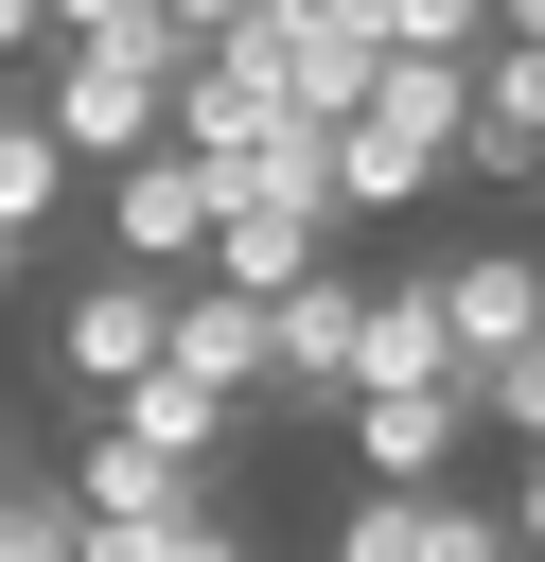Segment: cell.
I'll use <instances>...</instances> for the list:
<instances>
[{"instance_id":"obj_30","label":"cell","mask_w":545,"mask_h":562,"mask_svg":"<svg viewBox=\"0 0 545 562\" xmlns=\"http://www.w3.org/2000/svg\"><path fill=\"white\" fill-rule=\"evenodd\" d=\"M0 281H18V246H0Z\"/></svg>"},{"instance_id":"obj_2","label":"cell","mask_w":545,"mask_h":562,"mask_svg":"<svg viewBox=\"0 0 545 562\" xmlns=\"http://www.w3.org/2000/svg\"><path fill=\"white\" fill-rule=\"evenodd\" d=\"M176 70H193L176 18H158V35H53V53H35V123H53L88 176H123V158L176 140Z\"/></svg>"},{"instance_id":"obj_4","label":"cell","mask_w":545,"mask_h":562,"mask_svg":"<svg viewBox=\"0 0 545 562\" xmlns=\"http://www.w3.org/2000/svg\"><path fill=\"white\" fill-rule=\"evenodd\" d=\"M422 299H440V351H457V369H510V351L545 334V246H510V228H492V246H440Z\"/></svg>"},{"instance_id":"obj_17","label":"cell","mask_w":545,"mask_h":562,"mask_svg":"<svg viewBox=\"0 0 545 562\" xmlns=\"http://www.w3.org/2000/svg\"><path fill=\"white\" fill-rule=\"evenodd\" d=\"M88 562H264V544L193 492V509H158V527H88Z\"/></svg>"},{"instance_id":"obj_22","label":"cell","mask_w":545,"mask_h":562,"mask_svg":"<svg viewBox=\"0 0 545 562\" xmlns=\"http://www.w3.org/2000/svg\"><path fill=\"white\" fill-rule=\"evenodd\" d=\"M422 562H510V509H475V492H422Z\"/></svg>"},{"instance_id":"obj_21","label":"cell","mask_w":545,"mask_h":562,"mask_svg":"<svg viewBox=\"0 0 545 562\" xmlns=\"http://www.w3.org/2000/svg\"><path fill=\"white\" fill-rule=\"evenodd\" d=\"M475 422H492V439H527V457H545V334H527V351H510V369H475Z\"/></svg>"},{"instance_id":"obj_3","label":"cell","mask_w":545,"mask_h":562,"mask_svg":"<svg viewBox=\"0 0 545 562\" xmlns=\"http://www.w3.org/2000/svg\"><path fill=\"white\" fill-rule=\"evenodd\" d=\"M229 70H264L299 123H352L369 105V70H387V35H369V0H264L246 35H211Z\"/></svg>"},{"instance_id":"obj_16","label":"cell","mask_w":545,"mask_h":562,"mask_svg":"<svg viewBox=\"0 0 545 562\" xmlns=\"http://www.w3.org/2000/svg\"><path fill=\"white\" fill-rule=\"evenodd\" d=\"M70 176H88V158H70V140L35 123V88H18V123H0V246H35V228L70 211Z\"/></svg>"},{"instance_id":"obj_11","label":"cell","mask_w":545,"mask_h":562,"mask_svg":"<svg viewBox=\"0 0 545 562\" xmlns=\"http://www.w3.org/2000/svg\"><path fill=\"white\" fill-rule=\"evenodd\" d=\"M457 176H545V35H492L475 53V140Z\"/></svg>"},{"instance_id":"obj_7","label":"cell","mask_w":545,"mask_h":562,"mask_svg":"<svg viewBox=\"0 0 545 562\" xmlns=\"http://www.w3.org/2000/svg\"><path fill=\"white\" fill-rule=\"evenodd\" d=\"M158 334H176V281L105 263V281H70V316H53V369H70L88 404H123V386L158 369Z\"/></svg>"},{"instance_id":"obj_15","label":"cell","mask_w":545,"mask_h":562,"mask_svg":"<svg viewBox=\"0 0 545 562\" xmlns=\"http://www.w3.org/2000/svg\"><path fill=\"white\" fill-rule=\"evenodd\" d=\"M105 422H141V439H158V457H193V474H211V457H229V422H246V404H229V386H193V369H141V386H123V404H105Z\"/></svg>"},{"instance_id":"obj_20","label":"cell","mask_w":545,"mask_h":562,"mask_svg":"<svg viewBox=\"0 0 545 562\" xmlns=\"http://www.w3.org/2000/svg\"><path fill=\"white\" fill-rule=\"evenodd\" d=\"M334 562H422V492H352L334 509Z\"/></svg>"},{"instance_id":"obj_25","label":"cell","mask_w":545,"mask_h":562,"mask_svg":"<svg viewBox=\"0 0 545 562\" xmlns=\"http://www.w3.org/2000/svg\"><path fill=\"white\" fill-rule=\"evenodd\" d=\"M158 18H176V35H193V53H211V35H246V18H264V0H158Z\"/></svg>"},{"instance_id":"obj_14","label":"cell","mask_w":545,"mask_h":562,"mask_svg":"<svg viewBox=\"0 0 545 562\" xmlns=\"http://www.w3.org/2000/svg\"><path fill=\"white\" fill-rule=\"evenodd\" d=\"M334 263V228H281V211H211V263L193 281H246V299H281V281H316Z\"/></svg>"},{"instance_id":"obj_5","label":"cell","mask_w":545,"mask_h":562,"mask_svg":"<svg viewBox=\"0 0 545 562\" xmlns=\"http://www.w3.org/2000/svg\"><path fill=\"white\" fill-rule=\"evenodd\" d=\"M352 474L369 492H457V439H475V386H352L334 404Z\"/></svg>"},{"instance_id":"obj_9","label":"cell","mask_w":545,"mask_h":562,"mask_svg":"<svg viewBox=\"0 0 545 562\" xmlns=\"http://www.w3.org/2000/svg\"><path fill=\"white\" fill-rule=\"evenodd\" d=\"M158 369H193V386L264 404V386H281V316H264L246 281H176V334H158Z\"/></svg>"},{"instance_id":"obj_29","label":"cell","mask_w":545,"mask_h":562,"mask_svg":"<svg viewBox=\"0 0 545 562\" xmlns=\"http://www.w3.org/2000/svg\"><path fill=\"white\" fill-rule=\"evenodd\" d=\"M0 123H18V70H0Z\"/></svg>"},{"instance_id":"obj_8","label":"cell","mask_w":545,"mask_h":562,"mask_svg":"<svg viewBox=\"0 0 545 562\" xmlns=\"http://www.w3.org/2000/svg\"><path fill=\"white\" fill-rule=\"evenodd\" d=\"M105 246H123L141 281H193V263H211V176H193L176 140L123 158V176H105Z\"/></svg>"},{"instance_id":"obj_6","label":"cell","mask_w":545,"mask_h":562,"mask_svg":"<svg viewBox=\"0 0 545 562\" xmlns=\"http://www.w3.org/2000/svg\"><path fill=\"white\" fill-rule=\"evenodd\" d=\"M193 176H211V211H281V228H334V123H299V105H264L246 140H211Z\"/></svg>"},{"instance_id":"obj_26","label":"cell","mask_w":545,"mask_h":562,"mask_svg":"<svg viewBox=\"0 0 545 562\" xmlns=\"http://www.w3.org/2000/svg\"><path fill=\"white\" fill-rule=\"evenodd\" d=\"M18 53H53V18H35V0H0V70H18Z\"/></svg>"},{"instance_id":"obj_10","label":"cell","mask_w":545,"mask_h":562,"mask_svg":"<svg viewBox=\"0 0 545 562\" xmlns=\"http://www.w3.org/2000/svg\"><path fill=\"white\" fill-rule=\"evenodd\" d=\"M53 492H70L88 527H158V509H193L211 474H193V457H158L141 422H105V404H88V439H70V474H53Z\"/></svg>"},{"instance_id":"obj_18","label":"cell","mask_w":545,"mask_h":562,"mask_svg":"<svg viewBox=\"0 0 545 562\" xmlns=\"http://www.w3.org/2000/svg\"><path fill=\"white\" fill-rule=\"evenodd\" d=\"M0 562H88V509L53 474H0Z\"/></svg>"},{"instance_id":"obj_24","label":"cell","mask_w":545,"mask_h":562,"mask_svg":"<svg viewBox=\"0 0 545 562\" xmlns=\"http://www.w3.org/2000/svg\"><path fill=\"white\" fill-rule=\"evenodd\" d=\"M492 509H510V562H545V457H527V474H510Z\"/></svg>"},{"instance_id":"obj_13","label":"cell","mask_w":545,"mask_h":562,"mask_svg":"<svg viewBox=\"0 0 545 562\" xmlns=\"http://www.w3.org/2000/svg\"><path fill=\"white\" fill-rule=\"evenodd\" d=\"M352 386H475L457 351H440V299H422V263H387L369 281V334H352ZM334 386V404H352Z\"/></svg>"},{"instance_id":"obj_23","label":"cell","mask_w":545,"mask_h":562,"mask_svg":"<svg viewBox=\"0 0 545 562\" xmlns=\"http://www.w3.org/2000/svg\"><path fill=\"white\" fill-rule=\"evenodd\" d=\"M53 35H158V0H35Z\"/></svg>"},{"instance_id":"obj_27","label":"cell","mask_w":545,"mask_h":562,"mask_svg":"<svg viewBox=\"0 0 545 562\" xmlns=\"http://www.w3.org/2000/svg\"><path fill=\"white\" fill-rule=\"evenodd\" d=\"M492 35H545V0H492Z\"/></svg>"},{"instance_id":"obj_19","label":"cell","mask_w":545,"mask_h":562,"mask_svg":"<svg viewBox=\"0 0 545 562\" xmlns=\"http://www.w3.org/2000/svg\"><path fill=\"white\" fill-rule=\"evenodd\" d=\"M369 35H387V53H457V70H475V53H492V0H369Z\"/></svg>"},{"instance_id":"obj_12","label":"cell","mask_w":545,"mask_h":562,"mask_svg":"<svg viewBox=\"0 0 545 562\" xmlns=\"http://www.w3.org/2000/svg\"><path fill=\"white\" fill-rule=\"evenodd\" d=\"M264 316H281V386H299V404H334V386H352V334H369V281H352V263H316V281H281Z\"/></svg>"},{"instance_id":"obj_1","label":"cell","mask_w":545,"mask_h":562,"mask_svg":"<svg viewBox=\"0 0 545 562\" xmlns=\"http://www.w3.org/2000/svg\"><path fill=\"white\" fill-rule=\"evenodd\" d=\"M457 140H475V70H457V53H387L369 105L334 123V228H352V211H369V228L422 211V193L457 176Z\"/></svg>"},{"instance_id":"obj_28","label":"cell","mask_w":545,"mask_h":562,"mask_svg":"<svg viewBox=\"0 0 545 562\" xmlns=\"http://www.w3.org/2000/svg\"><path fill=\"white\" fill-rule=\"evenodd\" d=\"M0 474H35V457H18V404H0Z\"/></svg>"}]
</instances>
